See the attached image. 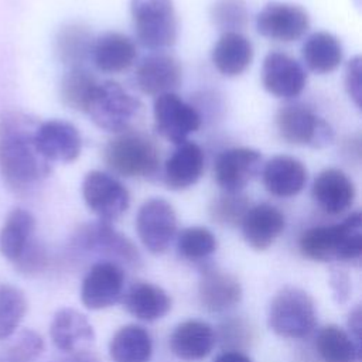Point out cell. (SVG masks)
Returning <instances> with one entry per match:
<instances>
[{"instance_id": "16", "label": "cell", "mask_w": 362, "mask_h": 362, "mask_svg": "<svg viewBox=\"0 0 362 362\" xmlns=\"http://www.w3.org/2000/svg\"><path fill=\"white\" fill-rule=\"evenodd\" d=\"M33 139L38 153L48 163H72L81 154L82 141L79 132L72 123L65 120L38 123Z\"/></svg>"}, {"instance_id": "31", "label": "cell", "mask_w": 362, "mask_h": 362, "mask_svg": "<svg viewBox=\"0 0 362 362\" xmlns=\"http://www.w3.org/2000/svg\"><path fill=\"white\" fill-rule=\"evenodd\" d=\"M315 349L322 362H361V345L348 331L334 324L317 332Z\"/></svg>"}, {"instance_id": "1", "label": "cell", "mask_w": 362, "mask_h": 362, "mask_svg": "<svg viewBox=\"0 0 362 362\" xmlns=\"http://www.w3.org/2000/svg\"><path fill=\"white\" fill-rule=\"evenodd\" d=\"M37 124L25 115L7 112L0 117V175L14 192H27L51 173L34 144Z\"/></svg>"}, {"instance_id": "38", "label": "cell", "mask_w": 362, "mask_h": 362, "mask_svg": "<svg viewBox=\"0 0 362 362\" xmlns=\"http://www.w3.org/2000/svg\"><path fill=\"white\" fill-rule=\"evenodd\" d=\"M42 351V337L33 329H24L7 348L0 352V362H33L41 355Z\"/></svg>"}, {"instance_id": "43", "label": "cell", "mask_w": 362, "mask_h": 362, "mask_svg": "<svg viewBox=\"0 0 362 362\" xmlns=\"http://www.w3.org/2000/svg\"><path fill=\"white\" fill-rule=\"evenodd\" d=\"M348 334L354 338V341L361 345V307H355L349 313L348 318Z\"/></svg>"}, {"instance_id": "22", "label": "cell", "mask_w": 362, "mask_h": 362, "mask_svg": "<svg viewBox=\"0 0 362 362\" xmlns=\"http://www.w3.org/2000/svg\"><path fill=\"white\" fill-rule=\"evenodd\" d=\"M198 296L208 311L225 313L239 304L242 287L233 274L216 267H205L201 272Z\"/></svg>"}, {"instance_id": "18", "label": "cell", "mask_w": 362, "mask_h": 362, "mask_svg": "<svg viewBox=\"0 0 362 362\" xmlns=\"http://www.w3.org/2000/svg\"><path fill=\"white\" fill-rule=\"evenodd\" d=\"M311 197L324 212L339 215L352 206L356 188L342 170L329 167L320 171L314 178Z\"/></svg>"}, {"instance_id": "28", "label": "cell", "mask_w": 362, "mask_h": 362, "mask_svg": "<svg viewBox=\"0 0 362 362\" xmlns=\"http://www.w3.org/2000/svg\"><path fill=\"white\" fill-rule=\"evenodd\" d=\"M153 341L146 328L137 324L120 327L109 342L112 362H150Z\"/></svg>"}, {"instance_id": "41", "label": "cell", "mask_w": 362, "mask_h": 362, "mask_svg": "<svg viewBox=\"0 0 362 362\" xmlns=\"http://www.w3.org/2000/svg\"><path fill=\"white\" fill-rule=\"evenodd\" d=\"M361 74H362V59L359 55H355L348 61L345 68V89L358 109L361 107V100H362Z\"/></svg>"}, {"instance_id": "6", "label": "cell", "mask_w": 362, "mask_h": 362, "mask_svg": "<svg viewBox=\"0 0 362 362\" xmlns=\"http://www.w3.org/2000/svg\"><path fill=\"white\" fill-rule=\"evenodd\" d=\"M140 112V100L113 81L96 85L85 110L99 129L116 134L130 130Z\"/></svg>"}, {"instance_id": "33", "label": "cell", "mask_w": 362, "mask_h": 362, "mask_svg": "<svg viewBox=\"0 0 362 362\" xmlns=\"http://www.w3.org/2000/svg\"><path fill=\"white\" fill-rule=\"evenodd\" d=\"M98 83L96 78L83 66L69 68L61 81V99L68 107L85 113Z\"/></svg>"}, {"instance_id": "24", "label": "cell", "mask_w": 362, "mask_h": 362, "mask_svg": "<svg viewBox=\"0 0 362 362\" xmlns=\"http://www.w3.org/2000/svg\"><path fill=\"white\" fill-rule=\"evenodd\" d=\"M49 337L59 351L71 354L86 349L95 341V331L82 313L65 307L54 314Z\"/></svg>"}, {"instance_id": "17", "label": "cell", "mask_w": 362, "mask_h": 362, "mask_svg": "<svg viewBox=\"0 0 362 362\" xmlns=\"http://www.w3.org/2000/svg\"><path fill=\"white\" fill-rule=\"evenodd\" d=\"M134 78L137 88L143 93L157 98L164 93H174L181 85L182 72L175 57L163 51H154L137 65Z\"/></svg>"}, {"instance_id": "29", "label": "cell", "mask_w": 362, "mask_h": 362, "mask_svg": "<svg viewBox=\"0 0 362 362\" xmlns=\"http://www.w3.org/2000/svg\"><path fill=\"white\" fill-rule=\"evenodd\" d=\"M301 54L308 69L318 75L335 71L344 57L341 41L328 31H315L308 35L303 44Z\"/></svg>"}, {"instance_id": "2", "label": "cell", "mask_w": 362, "mask_h": 362, "mask_svg": "<svg viewBox=\"0 0 362 362\" xmlns=\"http://www.w3.org/2000/svg\"><path fill=\"white\" fill-rule=\"evenodd\" d=\"M300 252L315 262L358 260L362 255V215L349 214L334 225L314 226L303 232Z\"/></svg>"}, {"instance_id": "21", "label": "cell", "mask_w": 362, "mask_h": 362, "mask_svg": "<svg viewBox=\"0 0 362 362\" xmlns=\"http://www.w3.org/2000/svg\"><path fill=\"white\" fill-rule=\"evenodd\" d=\"M204 151L195 141L187 140L177 144L164 163V184L168 189L184 191L195 185L204 173Z\"/></svg>"}, {"instance_id": "23", "label": "cell", "mask_w": 362, "mask_h": 362, "mask_svg": "<svg viewBox=\"0 0 362 362\" xmlns=\"http://www.w3.org/2000/svg\"><path fill=\"white\" fill-rule=\"evenodd\" d=\"M216 344V332L201 320H187L180 322L170 335L171 352L187 362L205 359Z\"/></svg>"}, {"instance_id": "3", "label": "cell", "mask_w": 362, "mask_h": 362, "mask_svg": "<svg viewBox=\"0 0 362 362\" xmlns=\"http://www.w3.org/2000/svg\"><path fill=\"white\" fill-rule=\"evenodd\" d=\"M69 250L75 256H96L98 262H113L122 267L141 264V256L134 243L103 221L81 225L69 240Z\"/></svg>"}, {"instance_id": "7", "label": "cell", "mask_w": 362, "mask_h": 362, "mask_svg": "<svg viewBox=\"0 0 362 362\" xmlns=\"http://www.w3.org/2000/svg\"><path fill=\"white\" fill-rule=\"evenodd\" d=\"M130 16L143 47L158 51L175 44L178 20L173 0H130Z\"/></svg>"}, {"instance_id": "25", "label": "cell", "mask_w": 362, "mask_h": 362, "mask_svg": "<svg viewBox=\"0 0 362 362\" xmlns=\"http://www.w3.org/2000/svg\"><path fill=\"white\" fill-rule=\"evenodd\" d=\"M136 44L122 33L106 31L93 40L90 59L102 72H123L136 62Z\"/></svg>"}, {"instance_id": "42", "label": "cell", "mask_w": 362, "mask_h": 362, "mask_svg": "<svg viewBox=\"0 0 362 362\" xmlns=\"http://www.w3.org/2000/svg\"><path fill=\"white\" fill-rule=\"evenodd\" d=\"M329 284L334 291V297L338 303H345L349 297L351 291V280L348 274L344 270L339 269H332L331 277H329Z\"/></svg>"}, {"instance_id": "13", "label": "cell", "mask_w": 362, "mask_h": 362, "mask_svg": "<svg viewBox=\"0 0 362 362\" xmlns=\"http://www.w3.org/2000/svg\"><path fill=\"white\" fill-rule=\"evenodd\" d=\"M124 291L123 267L106 260L95 262L81 284V301L89 310H103L117 303Z\"/></svg>"}, {"instance_id": "44", "label": "cell", "mask_w": 362, "mask_h": 362, "mask_svg": "<svg viewBox=\"0 0 362 362\" xmlns=\"http://www.w3.org/2000/svg\"><path fill=\"white\" fill-rule=\"evenodd\" d=\"M212 362H253L250 356L243 354L242 351H232L226 349L221 354H218Z\"/></svg>"}, {"instance_id": "5", "label": "cell", "mask_w": 362, "mask_h": 362, "mask_svg": "<svg viewBox=\"0 0 362 362\" xmlns=\"http://www.w3.org/2000/svg\"><path fill=\"white\" fill-rule=\"evenodd\" d=\"M315 324L314 300L303 288L283 287L270 301L267 325L276 335L291 339L305 338L314 331Z\"/></svg>"}, {"instance_id": "20", "label": "cell", "mask_w": 362, "mask_h": 362, "mask_svg": "<svg viewBox=\"0 0 362 362\" xmlns=\"http://www.w3.org/2000/svg\"><path fill=\"white\" fill-rule=\"evenodd\" d=\"M308 178L305 165L296 157L279 154L262 168V181L269 194L277 198H291L303 191Z\"/></svg>"}, {"instance_id": "4", "label": "cell", "mask_w": 362, "mask_h": 362, "mask_svg": "<svg viewBox=\"0 0 362 362\" xmlns=\"http://www.w3.org/2000/svg\"><path fill=\"white\" fill-rule=\"evenodd\" d=\"M105 164L126 178H151L160 170L158 148L147 136L126 130L117 133L103 148Z\"/></svg>"}, {"instance_id": "14", "label": "cell", "mask_w": 362, "mask_h": 362, "mask_svg": "<svg viewBox=\"0 0 362 362\" xmlns=\"http://www.w3.org/2000/svg\"><path fill=\"white\" fill-rule=\"evenodd\" d=\"M262 168V154L252 147H232L218 154L214 178L223 192H242Z\"/></svg>"}, {"instance_id": "34", "label": "cell", "mask_w": 362, "mask_h": 362, "mask_svg": "<svg viewBox=\"0 0 362 362\" xmlns=\"http://www.w3.org/2000/svg\"><path fill=\"white\" fill-rule=\"evenodd\" d=\"M28 308L25 294L21 288L10 284H0V341L10 338L21 324Z\"/></svg>"}, {"instance_id": "10", "label": "cell", "mask_w": 362, "mask_h": 362, "mask_svg": "<svg viewBox=\"0 0 362 362\" xmlns=\"http://www.w3.org/2000/svg\"><path fill=\"white\" fill-rule=\"evenodd\" d=\"M136 230L143 246L154 253H164L177 232V214L164 198H150L136 215Z\"/></svg>"}, {"instance_id": "45", "label": "cell", "mask_w": 362, "mask_h": 362, "mask_svg": "<svg viewBox=\"0 0 362 362\" xmlns=\"http://www.w3.org/2000/svg\"><path fill=\"white\" fill-rule=\"evenodd\" d=\"M55 362H99V359L89 349H81V351L71 352L65 358L55 361Z\"/></svg>"}, {"instance_id": "39", "label": "cell", "mask_w": 362, "mask_h": 362, "mask_svg": "<svg viewBox=\"0 0 362 362\" xmlns=\"http://www.w3.org/2000/svg\"><path fill=\"white\" fill-rule=\"evenodd\" d=\"M13 264L16 270L24 276H37L42 273L48 264L45 246L34 236Z\"/></svg>"}, {"instance_id": "32", "label": "cell", "mask_w": 362, "mask_h": 362, "mask_svg": "<svg viewBox=\"0 0 362 362\" xmlns=\"http://www.w3.org/2000/svg\"><path fill=\"white\" fill-rule=\"evenodd\" d=\"M93 37L86 27L81 24H68L59 30L57 35V54L59 59L69 68L82 66L90 58Z\"/></svg>"}, {"instance_id": "35", "label": "cell", "mask_w": 362, "mask_h": 362, "mask_svg": "<svg viewBox=\"0 0 362 362\" xmlns=\"http://www.w3.org/2000/svg\"><path fill=\"white\" fill-rule=\"evenodd\" d=\"M215 235L204 226L184 228L177 236V250L188 260H204L216 250Z\"/></svg>"}, {"instance_id": "26", "label": "cell", "mask_w": 362, "mask_h": 362, "mask_svg": "<svg viewBox=\"0 0 362 362\" xmlns=\"http://www.w3.org/2000/svg\"><path fill=\"white\" fill-rule=\"evenodd\" d=\"M129 314L143 321H156L163 318L171 308L168 293L148 281H134L120 298Z\"/></svg>"}, {"instance_id": "15", "label": "cell", "mask_w": 362, "mask_h": 362, "mask_svg": "<svg viewBox=\"0 0 362 362\" xmlns=\"http://www.w3.org/2000/svg\"><path fill=\"white\" fill-rule=\"evenodd\" d=\"M262 85L276 98L293 99L304 90L307 85V72L293 57L273 51L263 59Z\"/></svg>"}, {"instance_id": "8", "label": "cell", "mask_w": 362, "mask_h": 362, "mask_svg": "<svg viewBox=\"0 0 362 362\" xmlns=\"http://www.w3.org/2000/svg\"><path fill=\"white\" fill-rule=\"evenodd\" d=\"M276 127L283 140L296 146L322 148L332 143L334 130L328 122L304 105H286L276 115Z\"/></svg>"}, {"instance_id": "19", "label": "cell", "mask_w": 362, "mask_h": 362, "mask_svg": "<svg viewBox=\"0 0 362 362\" xmlns=\"http://www.w3.org/2000/svg\"><path fill=\"white\" fill-rule=\"evenodd\" d=\"M240 228L245 242L252 249L266 250L283 233L286 218L277 206L262 202L247 209L240 222Z\"/></svg>"}, {"instance_id": "40", "label": "cell", "mask_w": 362, "mask_h": 362, "mask_svg": "<svg viewBox=\"0 0 362 362\" xmlns=\"http://www.w3.org/2000/svg\"><path fill=\"white\" fill-rule=\"evenodd\" d=\"M219 339L232 351L246 345L252 339V329L243 320H228L219 327Z\"/></svg>"}, {"instance_id": "9", "label": "cell", "mask_w": 362, "mask_h": 362, "mask_svg": "<svg viewBox=\"0 0 362 362\" xmlns=\"http://www.w3.org/2000/svg\"><path fill=\"white\" fill-rule=\"evenodd\" d=\"M82 197L99 221L107 223L119 219L130 205L127 188L116 177L100 170H92L85 175Z\"/></svg>"}, {"instance_id": "36", "label": "cell", "mask_w": 362, "mask_h": 362, "mask_svg": "<svg viewBox=\"0 0 362 362\" xmlns=\"http://www.w3.org/2000/svg\"><path fill=\"white\" fill-rule=\"evenodd\" d=\"M250 208L249 199L242 192H223L209 205V215L219 225H240L245 214Z\"/></svg>"}, {"instance_id": "12", "label": "cell", "mask_w": 362, "mask_h": 362, "mask_svg": "<svg viewBox=\"0 0 362 362\" xmlns=\"http://www.w3.org/2000/svg\"><path fill=\"white\" fill-rule=\"evenodd\" d=\"M257 33L269 40L293 42L310 28V16L298 4L284 1L267 3L256 17Z\"/></svg>"}, {"instance_id": "30", "label": "cell", "mask_w": 362, "mask_h": 362, "mask_svg": "<svg viewBox=\"0 0 362 362\" xmlns=\"http://www.w3.org/2000/svg\"><path fill=\"white\" fill-rule=\"evenodd\" d=\"M35 218L24 208H14L0 228V253L14 262L34 238Z\"/></svg>"}, {"instance_id": "37", "label": "cell", "mask_w": 362, "mask_h": 362, "mask_svg": "<svg viewBox=\"0 0 362 362\" xmlns=\"http://www.w3.org/2000/svg\"><path fill=\"white\" fill-rule=\"evenodd\" d=\"M247 7L245 0H216L211 7L212 23L226 31H238L245 28L247 23Z\"/></svg>"}, {"instance_id": "27", "label": "cell", "mask_w": 362, "mask_h": 362, "mask_svg": "<svg viewBox=\"0 0 362 362\" xmlns=\"http://www.w3.org/2000/svg\"><path fill=\"white\" fill-rule=\"evenodd\" d=\"M211 59L216 71L223 76H239L253 61V45L243 34L226 31L215 42Z\"/></svg>"}, {"instance_id": "11", "label": "cell", "mask_w": 362, "mask_h": 362, "mask_svg": "<svg viewBox=\"0 0 362 362\" xmlns=\"http://www.w3.org/2000/svg\"><path fill=\"white\" fill-rule=\"evenodd\" d=\"M154 127L165 140L181 144L201 127V115L175 93H164L154 99Z\"/></svg>"}]
</instances>
